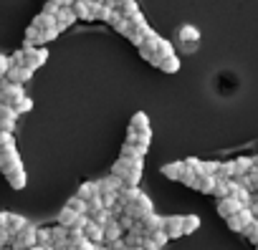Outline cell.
Wrapping results in <instances>:
<instances>
[{"label": "cell", "instance_id": "cell-5", "mask_svg": "<svg viewBox=\"0 0 258 250\" xmlns=\"http://www.w3.org/2000/svg\"><path fill=\"white\" fill-rule=\"evenodd\" d=\"M26 94H23V86L21 84H11V81H6V78H0V104H8V106H13L18 99H23Z\"/></svg>", "mask_w": 258, "mask_h": 250}, {"label": "cell", "instance_id": "cell-40", "mask_svg": "<svg viewBox=\"0 0 258 250\" xmlns=\"http://www.w3.org/2000/svg\"><path fill=\"white\" fill-rule=\"evenodd\" d=\"M243 235H245V237H248L253 245H258V220H253V222H250V225L243 230Z\"/></svg>", "mask_w": 258, "mask_h": 250}, {"label": "cell", "instance_id": "cell-29", "mask_svg": "<svg viewBox=\"0 0 258 250\" xmlns=\"http://www.w3.org/2000/svg\"><path fill=\"white\" fill-rule=\"evenodd\" d=\"M215 177H218V180H233V177H235V167H233V159H230V162H218Z\"/></svg>", "mask_w": 258, "mask_h": 250}, {"label": "cell", "instance_id": "cell-10", "mask_svg": "<svg viewBox=\"0 0 258 250\" xmlns=\"http://www.w3.org/2000/svg\"><path fill=\"white\" fill-rule=\"evenodd\" d=\"M81 232H84V237L91 242V245H104V227L101 225H96V222H86L84 227H81Z\"/></svg>", "mask_w": 258, "mask_h": 250}, {"label": "cell", "instance_id": "cell-24", "mask_svg": "<svg viewBox=\"0 0 258 250\" xmlns=\"http://www.w3.org/2000/svg\"><path fill=\"white\" fill-rule=\"evenodd\" d=\"M26 217L23 215H16V212H6V227H8V232L11 235H16L18 230H23L26 227Z\"/></svg>", "mask_w": 258, "mask_h": 250}, {"label": "cell", "instance_id": "cell-18", "mask_svg": "<svg viewBox=\"0 0 258 250\" xmlns=\"http://www.w3.org/2000/svg\"><path fill=\"white\" fill-rule=\"evenodd\" d=\"M96 187H99V195H111V192H119L121 190V180L114 177V175H109V177L99 180Z\"/></svg>", "mask_w": 258, "mask_h": 250}, {"label": "cell", "instance_id": "cell-56", "mask_svg": "<svg viewBox=\"0 0 258 250\" xmlns=\"http://www.w3.org/2000/svg\"><path fill=\"white\" fill-rule=\"evenodd\" d=\"M255 250H258V245H255Z\"/></svg>", "mask_w": 258, "mask_h": 250}, {"label": "cell", "instance_id": "cell-43", "mask_svg": "<svg viewBox=\"0 0 258 250\" xmlns=\"http://www.w3.org/2000/svg\"><path fill=\"white\" fill-rule=\"evenodd\" d=\"M195 180H198V175H195L192 170H187V167H185V172H182L180 182H182V185H187V187H192V185H195Z\"/></svg>", "mask_w": 258, "mask_h": 250}, {"label": "cell", "instance_id": "cell-15", "mask_svg": "<svg viewBox=\"0 0 258 250\" xmlns=\"http://www.w3.org/2000/svg\"><path fill=\"white\" fill-rule=\"evenodd\" d=\"M240 207H243V205H240L235 197H230V195L218 200V212H220V217H230V215H235Z\"/></svg>", "mask_w": 258, "mask_h": 250}, {"label": "cell", "instance_id": "cell-7", "mask_svg": "<svg viewBox=\"0 0 258 250\" xmlns=\"http://www.w3.org/2000/svg\"><path fill=\"white\" fill-rule=\"evenodd\" d=\"M129 132H135V134H140L142 139H150V142H152L150 119H147V114H145V111H137V114L132 116V121H129Z\"/></svg>", "mask_w": 258, "mask_h": 250}, {"label": "cell", "instance_id": "cell-17", "mask_svg": "<svg viewBox=\"0 0 258 250\" xmlns=\"http://www.w3.org/2000/svg\"><path fill=\"white\" fill-rule=\"evenodd\" d=\"M6 180H8V185L13 187V190H23L26 187V170H23V164L21 167H16V170H11V172H6Z\"/></svg>", "mask_w": 258, "mask_h": 250}, {"label": "cell", "instance_id": "cell-48", "mask_svg": "<svg viewBox=\"0 0 258 250\" xmlns=\"http://www.w3.org/2000/svg\"><path fill=\"white\" fill-rule=\"evenodd\" d=\"M8 61H11V66H23V51H16Z\"/></svg>", "mask_w": 258, "mask_h": 250}, {"label": "cell", "instance_id": "cell-54", "mask_svg": "<svg viewBox=\"0 0 258 250\" xmlns=\"http://www.w3.org/2000/svg\"><path fill=\"white\" fill-rule=\"evenodd\" d=\"M46 250H58V247H46Z\"/></svg>", "mask_w": 258, "mask_h": 250}, {"label": "cell", "instance_id": "cell-36", "mask_svg": "<svg viewBox=\"0 0 258 250\" xmlns=\"http://www.w3.org/2000/svg\"><path fill=\"white\" fill-rule=\"evenodd\" d=\"M36 245H41V247H51V230L38 227V230H36Z\"/></svg>", "mask_w": 258, "mask_h": 250}, {"label": "cell", "instance_id": "cell-39", "mask_svg": "<svg viewBox=\"0 0 258 250\" xmlns=\"http://www.w3.org/2000/svg\"><path fill=\"white\" fill-rule=\"evenodd\" d=\"M213 195L220 200V197H228V180H218L215 177V187H213Z\"/></svg>", "mask_w": 258, "mask_h": 250}, {"label": "cell", "instance_id": "cell-37", "mask_svg": "<svg viewBox=\"0 0 258 250\" xmlns=\"http://www.w3.org/2000/svg\"><path fill=\"white\" fill-rule=\"evenodd\" d=\"M66 207H71V210H74V212H79V215H86V202H84L81 197H76V195L66 202Z\"/></svg>", "mask_w": 258, "mask_h": 250}, {"label": "cell", "instance_id": "cell-49", "mask_svg": "<svg viewBox=\"0 0 258 250\" xmlns=\"http://www.w3.org/2000/svg\"><path fill=\"white\" fill-rule=\"evenodd\" d=\"M140 247H142V250H160V245H155V242H152V240H147V237L142 240V245H140Z\"/></svg>", "mask_w": 258, "mask_h": 250}, {"label": "cell", "instance_id": "cell-44", "mask_svg": "<svg viewBox=\"0 0 258 250\" xmlns=\"http://www.w3.org/2000/svg\"><path fill=\"white\" fill-rule=\"evenodd\" d=\"M215 170H218V162H200L198 175H215Z\"/></svg>", "mask_w": 258, "mask_h": 250}, {"label": "cell", "instance_id": "cell-12", "mask_svg": "<svg viewBox=\"0 0 258 250\" xmlns=\"http://www.w3.org/2000/svg\"><path fill=\"white\" fill-rule=\"evenodd\" d=\"M162 230L167 232V237H170V240L180 237V235H182V215H170V217H165Z\"/></svg>", "mask_w": 258, "mask_h": 250}, {"label": "cell", "instance_id": "cell-30", "mask_svg": "<svg viewBox=\"0 0 258 250\" xmlns=\"http://www.w3.org/2000/svg\"><path fill=\"white\" fill-rule=\"evenodd\" d=\"M233 167H235V177L233 180H238V177H243L253 167V159L250 157H238V159H233Z\"/></svg>", "mask_w": 258, "mask_h": 250}, {"label": "cell", "instance_id": "cell-46", "mask_svg": "<svg viewBox=\"0 0 258 250\" xmlns=\"http://www.w3.org/2000/svg\"><path fill=\"white\" fill-rule=\"evenodd\" d=\"M11 245V232L8 227H0V247H8Z\"/></svg>", "mask_w": 258, "mask_h": 250}, {"label": "cell", "instance_id": "cell-51", "mask_svg": "<svg viewBox=\"0 0 258 250\" xmlns=\"http://www.w3.org/2000/svg\"><path fill=\"white\" fill-rule=\"evenodd\" d=\"M26 250H46V247H41V245H31V247H26Z\"/></svg>", "mask_w": 258, "mask_h": 250}, {"label": "cell", "instance_id": "cell-22", "mask_svg": "<svg viewBox=\"0 0 258 250\" xmlns=\"http://www.w3.org/2000/svg\"><path fill=\"white\" fill-rule=\"evenodd\" d=\"M177 38H180L182 43H187V48H195V43L200 41V33H198L192 26H182V28L177 31Z\"/></svg>", "mask_w": 258, "mask_h": 250}, {"label": "cell", "instance_id": "cell-9", "mask_svg": "<svg viewBox=\"0 0 258 250\" xmlns=\"http://www.w3.org/2000/svg\"><path fill=\"white\" fill-rule=\"evenodd\" d=\"M16 119L18 111L8 104H0V132H13L16 129Z\"/></svg>", "mask_w": 258, "mask_h": 250}, {"label": "cell", "instance_id": "cell-21", "mask_svg": "<svg viewBox=\"0 0 258 250\" xmlns=\"http://www.w3.org/2000/svg\"><path fill=\"white\" fill-rule=\"evenodd\" d=\"M71 11L76 13V18L81 21H94V13H91V0H76L71 6Z\"/></svg>", "mask_w": 258, "mask_h": 250}, {"label": "cell", "instance_id": "cell-33", "mask_svg": "<svg viewBox=\"0 0 258 250\" xmlns=\"http://www.w3.org/2000/svg\"><path fill=\"white\" fill-rule=\"evenodd\" d=\"M200 227V217L198 215H185L182 217V235H190Z\"/></svg>", "mask_w": 258, "mask_h": 250}, {"label": "cell", "instance_id": "cell-35", "mask_svg": "<svg viewBox=\"0 0 258 250\" xmlns=\"http://www.w3.org/2000/svg\"><path fill=\"white\" fill-rule=\"evenodd\" d=\"M119 180H121V187H140L142 172H126V175H121Z\"/></svg>", "mask_w": 258, "mask_h": 250}, {"label": "cell", "instance_id": "cell-20", "mask_svg": "<svg viewBox=\"0 0 258 250\" xmlns=\"http://www.w3.org/2000/svg\"><path fill=\"white\" fill-rule=\"evenodd\" d=\"M121 18H132L135 13H140L137 0H116V8H114Z\"/></svg>", "mask_w": 258, "mask_h": 250}, {"label": "cell", "instance_id": "cell-32", "mask_svg": "<svg viewBox=\"0 0 258 250\" xmlns=\"http://www.w3.org/2000/svg\"><path fill=\"white\" fill-rule=\"evenodd\" d=\"M147 154V147H140V144H126L121 147V157H145Z\"/></svg>", "mask_w": 258, "mask_h": 250}, {"label": "cell", "instance_id": "cell-45", "mask_svg": "<svg viewBox=\"0 0 258 250\" xmlns=\"http://www.w3.org/2000/svg\"><path fill=\"white\" fill-rule=\"evenodd\" d=\"M58 11H61V3H58V0H48L46 8H43V13H48V16H56Z\"/></svg>", "mask_w": 258, "mask_h": 250}, {"label": "cell", "instance_id": "cell-23", "mask_svg": "<svg viewBox=\"0 0 258 250\" xmlns=\"http://www.w3.org/2000/svg\"><path fill=\"white\" fill-rule=\"evenodd\" d=\"M213 187H215V175H198L192 190L198 192H205V195H213Z\"/></svg>", "mask_w": 258, "mask_h": 250}, {"label": "cell", "instance_id": "cell-31", "mask_svg": "<svg viewBox=\"0 0 258 250\" xmlns=\"http://www.w3.org/2000/svg\"><path fill=\"white\" fill-rule=\"evenodd\" d=\"M96 195H99L96 182H84V185L79 187V192H76V197H81L84 202H86V200H91V197H96Z\"/></svg>", "mask_w": 258, "mask_h": 250}, {"label": "cell", "instance_id": "cell-1", "mask_svg": "<svg viewBox=\"0 0 258 250\" xmlns=\"http://www.w3.org/2000/svg\"><path fill=\"white\" fill-rule=\"evenodd\" d=\"M36 225L33 222H26L23 230H18L16 235H11V250H26L31 245H36Z\"/></svg>", "mask_w": 258, "mask_h": 250}, {"label": "cell", "instance_id": "cell-13", "mask_svg": "<svg viewBox=\"0 0 258 250\" xmlns=\"http://www.w3.org/2000/svg\"><path fill=\"white\" fill-rule=\"evenodd\" d=\"M53 18H56V28H58V33H61V31H66V28H71V26L79 21V18H76V13H74L71 8H61Z\"/></svg>", "mask_w": 258, "mask_h": 250}, {"label": "cell", "instance_id": "cell-19", "mask_svg": "<svg viewBox=\"0 0 258 250\" xmlns=\"http://www.w3.org/2000/svg\"><path fill=\"white\" fill-rule=\"evenodd\" d=\"M51 247H58V250H66V247H69V235H66V227H61V225L51 227Z\"/></svg>", "mask_w": 258, "mask_h": 250}, {"label": "cell", "instance_id": "cell-4", "mask_svg": "<svg viewBox=\"0 0 258 250\" xmlns=\"http://www.w3.org/2000/svg\"><path fill=\"white\" fill-rule=\"evenodd\" d=\"M142 167H145V159L142 157H119L111 164V175L114 177H121L126 172H142Z\"/></svg>", "mask_w": 258, "mask_h": 250}, {"label": "cell", "instance_id": "cell-47", "mask_svg": "<svg viewBox=\"0 0 258 250\" xmlns=\"http://www.w3.org/2000/svg\"><path fill=\"white\" fill-rule=\"evenodd\" d=\"M11 68V61H8V56H3V53H0V78H3L6 76V71Z\"/></svg>", "mask_w": 258, "mask_h": 250}, {"label": "cell", "instance_id": "cell-52", "mask_svg": "<svg viewBox=\"0 0 258 250\" xmlns=\"http://www.w3.org/2000/svg\"><path fill=\"white\" fill-rule=\"evenodd\" d=\"M253 164H255V167H258V154H255V157H253Z\"/></svg>", "mask_w": 258, "mask_h": 250}, {"label": "cell", "instance_id": "cell-34", "mask_svg": "<svg viewBox=\"0 0 258 250\" xmlns=\"http://www.w3.org/2000/svg\"><path fill=\"white\" fill-rule=\"evenodd\" d=\"M26 46H43V33L31 26V28L26 31Z\"/></svg>", "mask_w": 258, "mask_h": 250}, {"label": "cell", "instance_id": "cell-26", "mask_svg": "<svg viewBox=\"0 0 258 250\" xmlns=\"http://www.w3.org/2000/svg\"><path fill=\"white\" fill-rule=\"evenodd\" d=\"M33 28H38V31H51V28H56V18L53 16H48V13H41V16H36L33 18V23H31Z\"/></svg>", "mask_w": 258, "mask_h": 250}, {"label": "cell", "instance_id": "cell-42", "mask_svg": "<svg viewBox=\"0 0 258 250\" xmlns=\"http://www.w3.org/2000/svg\"><path fill=\"white\" fill-rule=\"evenodd\" d=\"M13 109H16L18 114H23V111H31V109H33V101H31L28 96H23V99H18V101L13 104Z\"/></svg>", "mask_w": 258, "mask_h": 250}, {"label": "cell", "instance_id": "cell-38", "mask_svg": "<svg viewBox=\"0 0 258 250\" xmlns=\"http://www.w3.org/2000/svg\"><path fill=\"white\" fill-rule=\"evenodd\" d=\"M145 237H147V240H152V242H155V245H160V247H162V245H165V242L170 240L165 230H155V232H147Z\"/></svg>", "mask_w": 258, "mask_h": 250}, {"label": "cell", "instance_id": "cell-14", "mask_svg": "<svg viewBox=\"0 0 258 250\" xmlns=\"http://www.w3.org/2000/svg\"><path fill=\"white\" fill-rule=\"evenodd\" d=\"M175 53V46L170 43V41H165V38H157V43H155V56H152V66H157L162 58H167V56H172Z\"/></svg>", "mask_w": 258, "mask_h": 250}, {"label": "cell", "instance_id": "cell-27", "mask_svg": "<svg viewBox=\"0 0 258 250\" xmlns=\"http://www.w3.org/2000/svg\"><path fill=\"white\" fill-rule=\"evenodd\" d=\"M157 68H160V71H165V73H177V71H180V58L172 53V56L162 58V61L157 63Z\"/></svg>", "mask_w": 258, "mask_h": 250}, {"label": "cell", "instance_id": "cell-28", "mask_svg": "<svg viewBox=\"0 0 258 250\" xmlns=\"http://www.w3.org/2000/svg\"><path fill=\"white\" fill-rule=\"evenodd\" d=\"M76 220H79V212H74L71 207H63V210L58 212V225H61V227H74Z\"/></svg>", "mask_w": 258, "mask_h": 250}, {"label": "cell", "instance_id": "cell-50", "mask_svg": "<svg viewBox=\"0 0 258 250\" xmlns=\"http://www.w3.org/2000/svg\"><path fill=\"white\" fill-rule=\"evenodd\" d=\"M0 227H6V212H0Z\"/></svg>", "mask_w": 258, "mask_h": 250}, {"label": "cell", "instance_id": "cell-25", "mask_svg": "<svg viewBox=\"0 0 258 250\" xmlns=\"http://www.w3.org/2000/svg\"><path fill=\"white\" fill-rule=\"evenodd\" d=\"M182 172H185V162H170V164L162 167V175H165L167 180H175V182H180Z\"/></svg>", "mask_w": 258, "mask_h": 250}, {"label": "cell", "instance_id": "cell-6", "mask_svg": "<svg viewBox=\"0 0 258 250\" xmlns=\"http://www.w3.org/2000/svg\"><path fill=\"white\" fill-rule=\"evenodd\" d=\"M255 217H253V212H250V207H240L235 215H230V217H225V222H228V227L233 230V232H243L250 222H253Z\"/></svg>", "mask_w": 258, "mask_h": 250}, {"label": "cell", "instance_id": "cell-8", "mask_svg": "<svg viewBox=\"0 0 258 250\" xmlns=\"http://www.w3.org/2000/svg\"><path fill=\"white\" fill-rule=\"evenodd\" d=\"M23 162H21V154H18V149L16 147H11V149H3L0 152V172H11V170H16V167H21Z\"/></svg>", "mask_w": 258, "mask_h": 250}, {"label": "cell", "instance_id": "cell-2", "mask_svg": "<svg viewBox=\"0 0 258 250\" xmlns=\"http://www.w3.org/2000/svg\"><path fill=\"white\" fill-rule=\"evenodd\" d=\"M46 61H48V51H46L43 46H26V48H23V66H26V68L36 71V68H41Z\"/></svg>", "mask_w": 258, "mask_h": 250}, {"label": "cell", "instance_id": "cell-41", "mask_svg": "<svg viewBox=\"0 0 258 250\" xmlns=\"http://www.w3.org/2000/svg\"><path fill=\"white\" fill-rule=\"evenodd\" d=\"M11 147H16L13 132H0V152H3V149H11Z\"/></svg>", "mask_w": 258, "mask_h": 250}, {"label": "cell", "instance_id": "cell-11", "mask_svg": "<svg viewBox=\"0 0 258 250\" xmlns=\"http://www.w3.org/2000/svg\"><path fill=\"white\" fill-rule=\"evenodd\" d=\"M31 76H33V71L26 68V66H11V68L6 71V81H11V84H21V86H23Z\"/></svg>", "mask_w": 258, "mask_h": 250}, {"label": "cell", "instance_id": "cell-3", "mask_svg": "<svg viewBox=\"0 0 258 250\" xmlns=\"http://www.w3.org/2000/svg\"><path fill=\"white\" fill-rule=\"evenodd\" d=\"M147 212H152V200H150L145 192H140V197H137V200H132L129 205H124V215L135 217L137 222H140Z\"/></svg>", "mask_w": 258, "mask_h": 250}, {"label": "cell", "instance_id": "cell-55", "mask_svg": "<svg viewBox=\"0 0 258 250\" xmlns=\"http://www.w3.org/2000/svg\"><path fill=\"white\" fill-rule=\"evenodd\" d=\"M0 250H8V247H0Z\"/></svg>", "mask_w": 258, "mask_h": 250}, {"label": "cell", "instance_id": "cell-53", "mask_svg": "<svg viewBox=\"0 0 258 250\" xmlns=\"http://www.w3.org/2000/svg\"><path fill=\"white\" fill-rule=\"evenodd\" d=\"M124 250H142V247H124Z\"/></svg>", "mask_w": 258, "mask_h": 250}, {"label": "cell", "instance_id": "cell-16", "mask_svg": "<svg viewBox=\"0 0 258 250\" xmlns=\"http://www.w3.org/2000/svg\"><path fill=\"white\" fill-rule=\"evenodd\" d=\"M140 225H142V230H145V235H147V232L162 230V225H165V217H160V215L152 210V212H147V215L140 220Z\"/></svg>", "mask_w": 258, "mask_h": 250}]
</instances>
